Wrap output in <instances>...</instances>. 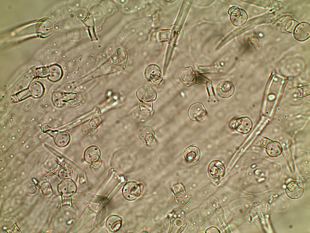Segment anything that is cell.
I'll use <instances>...</instances> for the list:
<instances>
[{
	"label": "cell",
	"mask_w": 310,
	"mask_h": 233,
	"mask_svg": "<svg viewBox=\"0 0 310 233\" xmlns=\"http://www.w3.org/2000/svg\"><path fill=\"white\" fill-rule=\"evenodd\" d=\"M304 189V186L302 183L296 181H292L287 184L285 192L289 198L292 199H297L302 196Z\"/></svg>",
	"instance_id": "obj_1"
},
{
	"label": "cell",
	"mask_w": 310,
	"mask_h": 233,
	"mask_svg": "<svg viewBox=\"0 0 310 233\" xmlns=\"http://www.w3.org/2000/svg\"><path fill=\"white\" fill-rule=\"evenodd\" d=\"M230 19L232 24L235 26H240L244 24L247 19V15L244 10L236 7H232L229 11Z\"/></svg>",
	"instance_id": "obj_2"
},
{
	"label": "cell",
	"mask_w": 310,
	"mask_h": 233,
	"mask_svg": "<svg viewBox=\"0 0 310 233\" xmlns=\"http://www.w3.org/2000/svg\"><path fill=\"white\" fill-rule=\"evenodd\" d=\"M231 126L239 132L246 133L252 129V123L248 117H242L233 120L231 122Z\"/></svg>",
	"instance_id": "obj_3"
},
{
	"label": "cell",
	"mask_w": 310,
	"mask_h": 233,
	"mask_svg": "<svg viewBox=\"0 0 310 233\" xmlns=\"http://www.w3.org/2000/svg\"><path fill=\"white\" fill-rule=\"evenodd\" d=\"M141 188L140 185L134 182H129L124 186L122 190L124 197L126 199L132 200L140 195Z\"/></svg>",
	"instance_id": "obj_4"
},
{
	"label": "cell",
	"mask_w": 310,
	"mask_h": 233,
	"mask_svg": "<svg viewBox=\"0 0 310 233\" xmlns=\"http://www.w3.org/2000/svg\"><path fill=\"white\" fill-rule=\"evenodd\" d=\"M100 155L101 152L99 148L96 146H91L86 150L84 158L86 161L97 167L101 164Z\"/></svg>",
	"instance_id": "obj_5"
},
{
	"label": "cell",
	"mask_w": 310,
	"mask_h": 233,
	"mask_svg": "<svg viewBox=\"0 0 310 233\" xmlns=\"http://www.w3.org/2000/svg\"><path fill=\"white\" fill-rule=\"evenodd\" d=\"M136 95L138 98L143 102H151L155 100L157 97V93L152 87L144 86L139 88L137 90Z\"/></svg>",
	"instance_id": "obj_6"
},
{
	"label": "cell",
	"mask_w": 310,
	"mask_h": 233,
	"mask_svg": "<svg viewBox=\"0 0 310 233\" xmlns=\"http://www.w3.org/2000/svg\"><path fill=\"white\" fill-rule=\"evenodd\" d=\"M28 127L23 123H17L13 126L6 136L13 144L20 142Z\"/></svg>",
	"instance_id": "obj_7"
},
{
	"label": "cell",
	"mask_w": 310,
	"mask_h": 233,
	"mask_svg": "<svg viewBox=\"0 0 310 233\" xmlns=\"http://www.w3.org/2000/svg\"><path fill=\"white\" fill-rule=\"evenodd\" d=\"M46 134L41 133L21 145V152L28 155L33 151L46 137Z\"/></svg>",
	"instance_id": "obj_8"
},
{
	"label": "cell",
	"mask_w": 310,
	"mask_h": 233,
	"mask_svg": "<svg viewBox=\"0 0 310 233\" xmlns=\"http://www.w3.org/2000/svg\"><path fill=\"white\" fill-rule=\"evenodd\" d=\"M262 144L265 149L267 153L270 156L276 157L280 155L282 153V147L280 144L276 141L264 138L262 140Z\"/></svg>",
	"instance_id": "obj_9"
},
{
	"label": "cell",
	"mask_w": 310,
	"mask_h": 233,
	"mask_svg": "<svg viewBox=\"0 0 310 233\" xmlns=\"http://www.w3.org/2000/svg\"><path fill=\"white\" fill-rule=\"evenodd\" d=\"M144 74L146 78L153 83H158L162 80V77L160 69L155 64L148 66L145 69Z\"/></svg>",
	"instance_id": "obj_10"
},
{
	"label": "cell",
	"mask_w": 310,
	"mask_h": 233,
	"mask_svg": "<svg viewBox=\"0 0 310 233\" xmlns=\"http://www.w3.org/2000/svg\"><path fill=\"white\" fill-rule=\"evenodd\" d=\"M206 111L203 105L201 103H196L193 104L190 107L188 114L190 117L194 121H199L206 115Z\"/></svg>",
	"instance_id": "obj_11"
},
{
	"label": "cell",
	"mask_w": 310,
	"mask_h": 233,
	"mask_svg": "<svg viewBox=\"0 0 310 233\" xmlns=\"http://www.w3.org/2000/svg\"><path fill=\"white\" fill-rule=\"evenodd\" d=\"M235 87L233 84L227 81H224L220 83L216 88L217 95L223 98H227L233 94Z\"/></svg>",
	"instance_id": "obj_12"
},
{
	"label": "cell",
	"mask_w": 310,
	"mask_h": 233,
	"mask_svg": "<svg viewBox=\"0 0 310 233\" xmlns=\"http://www.w3.org/2000/svg\"><path fill=\"white\" fill-rule=\"evenodd\" d=\"M310 26L309 24L303 22L298 25L295 29L294 36L295 39L299 41H304L310 36Z\"/></svg>",
	"instance_id": "obj_13"
},
{
	"label": "cell",
	"mask_w": 310,
	"mask_h": 233,
	"mask_svg": "<svg viewBox=\"0 0 310 233\" xmlns=\"http://www.w3.org/2000/svg\"><path fill=\"white\" fill-rule=\"evenodd\" d=\"M209 174L212 177L217 178L222 177L225 172L224 165L220 161L214 160L209 164L208 167Z\"/></svg>",
	"instance_id": "obj_14"
},
{
	"label": "cell",
	"mask_w": 310,
	"mask_h": 233,
	"mask_svg": "<svg viewBox=\"0 0 310 233\" xmlns=\"http://www.w3.org/2000/svg\"><path fill=\"white\" fill-rule=\"evenodd\" d=\"M183 155L187 162L194 163L199 160L200 155V151L197 147L190 146L185 150Z\"/></svg>",
	"instance_id": "obj_15"
},
{
	"label": "cell",
	"mask_w": 310,
	"mask_h": 233,
	"mask_svg": "<svg viewBox=\"0 0 310 233\" xmlns=\"http://www.w3.org/2000/svg\"><path fill=\"white\" fill-rule=\"evenodd\" d=\"M54 140L55 144L58 147H63L69 143L70 137L69 134L63 131H57L54 135Z\"/></svg>",
	"instance_id": "obj_16"
},
{
	"label": "cell",
	"mask_w": 310,
	"mask_h": 233,
	"mask_svg": "<svg viewBox=\"0 0 310 233\" xmlns=\"http://www.w3.org/2000/svg\"><path fill=\"white\" fill-rule=\"evenodd\" d=\"M81 128L83 133L88 137L94 136L98 130L97 124L92 120H88L84 122L82 125Z\"/></svg>",
	"instance_id": "obj_17"
},
{
	"label": "cell",
	"mask_w": 310,
	"mask_h": 233,
	"mask_svg": "<svg viewBox=\"0 0 310 233\" xmlns=\"http://www.w3.org/2000/svg\"><path fill=\"white\" fill-rule=\"evenodd\" d=\"M122 222V219L120 216L113 215L110 216L107 219L106 225L109 230L115 231L120 229L121 226Z\"/></svg>",
	"instance_id": "obj_18"
},
{
	"label": "cell",
	"mask_w": 310,
	"mask_h": 233,
	"mask_svg": "<svg viewBox=\"0 0 310 233\" xmlns=\"http://www.w3.org/2000/svg\"><path fill=\"white\" fill-rule=\"evenodd\" d=\"M40 127L35 125L28 127L24 134L20 143L21 145L41 133Z\"/></svg>",
	"instance_id": "obj_19"
},
{
	"label": "cell",
	"mask_w": 310,
	"mask_h": 233,
	"mask_svg": "<svg viewBox=\"0 0 310 233\" xmlns=\"http://www.w3.org/2000/svg\"><path fill=\"white\" fill-rule=\"evenodd\" d=\"M140 139L145 142L152 141L154 138V132L153 128L150 126H145L142 128L138 134Z\"/></svg>",
	"instance_id": "obj_20"
},
{
	"label": "cell",
	"mask_w": 310,
	"mask_h": 233,
	"mask_svg": "<svg viewBox=\"0 0 310 233\" xmlns=\"http://www.w3.org/2000/svg\"><path fill=\"white\" fill-rule=\"evenodd\" d=\"M175 197L176 203L180 205H184L188 204L192 199L191 195L184 189L176 193Z\"/></svg>",
	"instance_id": "obj_21"
},
{
	"label": "cell",
	"mask_w": 310,
	"mask_h": 233,
	"mask_svg": "<svg viewBox=\"0 0 310 233\" xmlns=\"http://www.w3.org/2000/svg\"><path fill=\"white\" fill-rule=\"evenodd\" d=\"M28 90L32 96L36 98H38L43 95L44 89L41 83L38 81H35L29 86Z\"/></svg>",
	"instance_id": "obj_22"
},
{
	"label": "cell",
	"mask_w": 310,
	"mask_h": 233,
	"mask_svg": "<svg viewBox=\"0 0 310 233\" xmlns=\"http://www.w3.org/2000/svg\"><path fill=\"white\" fill-rule=\"evenodd\" d=\"M27 155L20 152L8 164L10 167L13 170L18 169L24 163Z\"/></svg>",
	"instance_id": "obj_23"
},
{
	"label": "cell",
	"mask_w": 310,
	"mask_h": 233,
	"mask_svg": "<svg viewBox=\"0 0 310 233\" xmlns=\"http://www.w3.org/2000/svg\"><path fill=\"white\" fill-rule=\"evenodd\" d=\"M168 37L173 42H178L180 40L183 35L182 29L177 25L171 27L168 31Z\"/></svg>",
	"instance_id": "obj_24"
},
{
	"label": "cell",
	"mask_w": 310,
	"mask_h": 233,
	"mask_svg": "<svg viewBox=\"0 0 310 233\" xmlns=\"http://www.w3.org/2000/svg\"><path fill=\"white\" fill-rule=\"evenodd\" d=\"M21 147L20 142L14 144L5 152V156L8 164L21 151Z\"/></svg>",
	"instance_id": "obj_25"
},
{
	"label": "cell",
	"mask_w": 310,
	"mask_h": 233,
	"mask_svg": "<svg viewBox=\"0 0 310 233\" xmlns=\"http://www.w3.org/2000/svg\"><path fill=\"white\" fill-rule=\"evenodd\" d=\"M263 42L261 39L256 35L249 37L247 41V45L249 48L253 51H258L261 49Z\"/></svg>",
	"instance_id": "obj_26"
},
{
	"label": "cell",
	"mask_w": 310,
	"mask_h": 233,
	"mask_svg": "<svg viewBox=\"0 0 310 233\" xmlns=\"http://www.w3.org/2000/svg\"><path fill=\"white\" fill-rule=\"evenodd\" d=\"M62 75V70L61 68L58 66H52L48 68V79L51 81H58L61 78Z\"/></svg>",
	"instance_id": "obj_27"
},
{
	"label": "cell",
	"mask_w": 310,
	"mask_h": 233,
	"mask_svg": "<svg viewBox=\"0 0 310 233\" xmlns=\"http://www.w3.org/2000/svg\"><path fill=\"white\" fill-rule=\"evenodd\" d=\"M12 144L9 138L6 135L0 137V149L4 152L7 151Z\"/></svg>",
	"instance_id": "obj_28"
},
{
	"label": "cell",
	"mask_w": 310,
	"mask_h": 233,
	"mask_svg": "<svg viewBox=\"0 0 310 233\" xmlns=\"http://www.w3.org/2000/svg\"><path fill=\"white\" fill-rule=\"evenodd\" d=\"M12 127L9 121L4 122L1 123L0 129V137L6 135Z\"/></svg>",
	"instance_id": "obj_29"
},
{
	"label": "cell",
	"mask_w": 310,
	"mask_h": 233,
	"mask_svg": "<svg viewBox=\"0 0 310 233\" xmlns=\"http://www.w3.org/2000/svg\"><path fill=\"white\" fill-rule=\"evenodd\" d=\"M298 24V23L296 21L291 20L287 24L285 27L286 30L288 31L293 32Z\"/></svg>",
	"instance_id": "obj_30"
},
{
	"label": "cell",
	"mask_w": 310,
	"mask_h": 233,
	"mask_svg": "<svg viewBox=\"0 0 310 233\" xmlns=\"http://www.w3.org/2000/svg\"><path fill=\"white\" fill-rule=\"evenodd\" d=\"M0 162L1 170V171L3 169L4 165L5 166L7 164H8L5 156V152L1 149L0 151Z\"/></svg>",
	"instance_id": "obj_31"
},
{
	"label": "cell",
	"mask_w": 310,
	"mask_h": 233,
	"mask_svg": "<svg viewBox=\"0 0 310 233\" xmlns=\"http://www.w3.org/2000/svg\"><path fill=\"white\" fill-rule=\"evenodd\" d=\"M48 68H43L38 70V76L41 77H44L48 76Z\"/></svg>",
	"instance_id": "obj_32"
},
{
	"label": "cell",
	"mask_w": 310,
	"mask_h": 233,
	"mask_svg": "<svg viewBox=\"0 0 310 233\" xmlns=\"http://www.w3.org/2000/svg\"><path fill=\"white\" fill-rule=\"evenodd\" d=\"M172 189L175 193H176L179 191L184 189L183 186L180 184L174 185Z\"/></svg>",
	"instance_id": "obj_33"
},
{
	"label": "cell",
	"mask_w": 310,
	"mask_h": 233,
	"mask_svg": "<svg viewBox=\"0 0 310 233\" xmlns=\"http://www.w3.org/2000/svg\"><path fill=\"white\" fill-rule=\"evenodd\" d=\"M206 232H219V230L216 228L211 227L208 228L206 231Z\"/></svg>",
	"instance_id": "obj_34"
}]
</instances>
